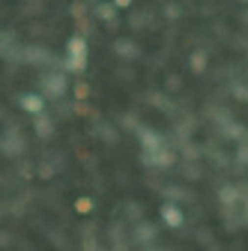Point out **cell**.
Segmentation results:
<instances>
[{
    "label": "cell",
    "instance_id": "cell-2",
    "mask_svg": "<svg viewBox=\"0 0 248 251\" xmlns=\"http://www.w3.org/2000/svg\"><path fill=\"white\" fill-rule=\"evenodd\" d=\"M18 105H21L27 114H42V108H45V99L39 96V93H24V96L18 99Z\"/></svg>",
    "mask_w": 248,
    "mask_h": 251
},
{
    "label": "cell",
    "instance_id": "cell-4",
    "mask_svg": "<svg viewBox=\"0 0 248 251\" xmlns=\"http://www.w3.org/2000/svg\"><path fill=\"white\" fill-rule=\"evenodd\" d=\"M96 15H99L102 21H111V18L117 15V9H114V3H102V6L96 9Z\"/></svg>",
    "mask_w": 248,
    "mask_h": 251
},
{
    "label": "cell",
    "instance_id": "cell-7",
    "mask_svg": "<svg viewBox=\"0 0 248 251\" xmlns=\"http://www.w3.org/2000/svg\"><path fill=\"white\" fill-rule=\"evenodd\" d=\"M192 66H195V72H200V69H203V66H206V57H203V54H200V51H198V54H195V63H192Z\"/></svg>",
    "mask_w": 248,
    "mask_h": 251
},
{
    "label": "cell",
    "instance_id": "cell-9",
    "mask_svg": "<svg viewBox=\"0 0 248 251\" xmlns=\"http://www.w3.org/2000/svg\"><path fill=\"white\" fill-rule=\"evenodd\" d=\"M75 96H78V99L87 96V84H75Z\"/></svg>",
    "mask_w": 248,
    "mask_h": 251
},
{
    "label": "cell",
    "instance_id": "cell-5",
    "mask_svg": "<svg viewBox=\"0 0 248 251\" xmlns=\"http://www.w3.org/2000/svg\"><path fill=\"white\" fill-rule=\"evenodd\" d=\"M75 209H78V212H90V209H93V201H90V198H78Z\"/></svg>",
    "mask_w": 248,
    "mask_h": 251
},
{
    "label": "cell",
    "instance_id": "cell-6",
    "mask_svg": "<svg viewBox=\"0 0 248 251\" xmlns=\"http://www.w3.org/2000/svg\"><path fill=\"white\" fill-rule=\"evenodd\" d=\"M36 132H39V138H48V135H51V123L39 120V123H36Z\"/></svg>",
    "mask_w": 248,
    "mask_h": 251
},
{
    "label": "cell",
    "instance_id": "cell-1",
    "mask_svg": "<svg viewBox=\"0 0 248 251\" xmlns=\"http://www.w3.org/2000/svg\"><path fill=\"white\" fill-rule=\"evenodd\" d=\"M66 51H69V63H66V66H69L72 72H84V69H87V39H84L81 33H75V36L69 39Z\"/></svg>",
    "mask_w": 248,
    "mask_h": 251
},
{
    "label": "cell",
    "instance_id": "cell-3",
    "mask_svg": "<svg viewBox=\"0 0 248 251\" xmlns=\"http://www.w3.org/2000/svg\"><path fill=\"white\" fill-rule=\"evenodd\" d=\"M162 218H165L168 227H182V212H179V206H174V203H165V206H162Z\"/></svg>",
    "mask_w": 248,
    "mask_h": 251
},
{
    "label": "cell",
    "instance_id": "cell-8",
    "mask_svg": "<svg viewBox=\"0 0 248 251\" xmlns=\"http://www.w3.org/2000/svg\"><path fill=\"white\" fill-rule=\"evenodd\" d=\"M111 3H114V9H129L132 0H111Z\"/></svg>",
    "mask_w": 248,
    "mask_h": 251
}]
</instances>
